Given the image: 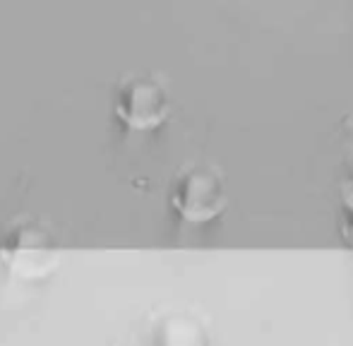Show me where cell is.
Returning a JSON list of instances; mask_svg holds the SVG:
<instances>
[{
	"label": "cell",
	"mask_w": 353,
	"mask_h": 346,
	"mask_svg": "<svg viewBox=\"0 0 353 346\" xmlns=\"http://www.w3.org/2000/svg\"><path fill=\"white\" fill-rule=\"evenodd\" d=\"M0 265L14 279H46L61 265V243L39 216H14L0 231Z\"/></svg>",
	"instance_id": "obj_1"
},
{
	"label": "cell",
	"mask_w": 353,
	"mask_h": 346,
	"mask_svg": "<svg viewBox=\"0 0 353 346\" xmlns=\"http://www.w3.org/2000/svg\"><path fill=\"white\" fill-rule=\"evenodd\" d=\"M168 205L185 224H210L228 207V192L221 173L212 166H188L176 176L168 192Z\"/></svg>",
	"instance_id": "obj_2"
},
{
	"label": "cell",
	"mask_w": 353,
	"mask_h": 346,
	"mask_svg": "<svg viewBox=\"0 0 353 346\" xmlns=\"http://www.w3.org/2000/svg\"><path fill=\"white\" fill-rule=\"evenodd\" d=\"M113 116L130 132H154L171 116V96L152 75H132L113 94Z\"/></svg>",
	"instance_id": "obj_3"
},
{
	"label": "cell",
	"mask_w": 353,
	"mask_h": 346,
	"mask_svg": "<svg viewBox=\"0 0 353 346\" xmlns=\"http://www.w3.org/2000/svg\"><path fill=\"white\" fill-rule=\"evenodd\" d=\"M144 346H219V342L202 315L173 308L149 325Z\"/></svg>",
	"instance_id": "obj_4"
},
{
	"label": "cell",
	"mask_w": 353,
	"mask_h": 346,
	"mask_svg": "<svg viewBox=\"0 0 353 346\" xmlns=\"http://www.w3.org/2000/svg\"><path fill=\"white\" fill-rule=\"evenodd\" d=\"M339 212L353 214V154L339 176Z\"/></svg>",
	"instance_id": "obj_5"
},
{
	"label": "cell",
	"mask_w": 353,
	"mask_h": 346,
	"mask_svg": "<svg viewBox=\"0 0 353 346\" xmlns=\"http://www.w3.org/2000/svg\"><path fill=\"white\" fill-rule=\"evenodd\" d=\"M339 236L344 241V245L349 250H353V214H346V212H339Z\"/></svg>",
	"instance_id": "obj_6"
}]
</instances>
